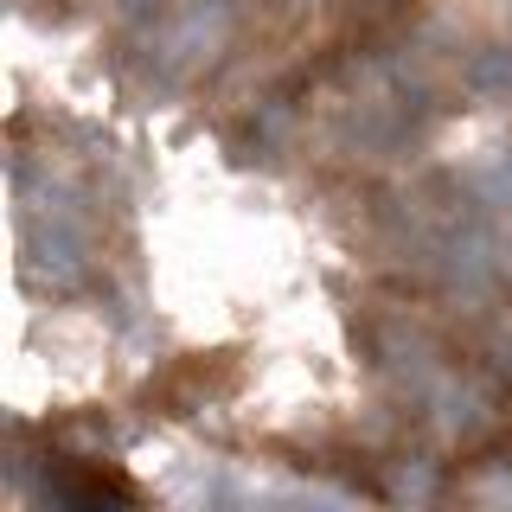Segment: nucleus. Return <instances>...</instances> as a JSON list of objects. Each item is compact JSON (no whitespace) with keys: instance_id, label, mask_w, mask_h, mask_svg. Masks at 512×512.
I'll return each instance as SVG.
<instances>
[{"instance_id":"nucleus-1","label":"nucleus","mask_w":512,"mask_h":512,"mask_svg":"<svg viewBox=\"0 0 512 512\" xmlns=\"http://www.w3.org/2000/svg\"><path fill=\"white\" fill-rule=\"evenodd\" d=\"M45 500H58V506H135L141 493L128 487L122 474H103V468H77V461H64L58 474H45Z\"/></svg>"}]
</instances>
